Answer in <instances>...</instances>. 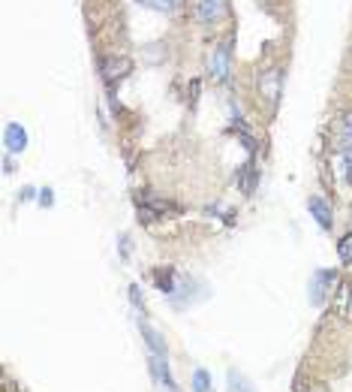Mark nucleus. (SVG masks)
I'll return each instance as SVG.
<instances>
[{
	"label": "nucleus",
	"mask_w": 352,
	"mask_h": 392,
	"mask_svg": "<svg viewBox=\"0 0 352 392\" xmlns=\"http://www.w3.org/2000/svg\"><path fill=\"white\" fill-rule=\"evenodd\" d=\"M259 97L271 106V109H277V103H280V88H283V72L277 67H268L259 72Z\"/></svg>",
	"instance_id": "nucleus-1"
},
{
	"label": "nucleus",
	"mask_w": 352,
	"mask_h": 392,
	"mask_svg": "<svg viewBox=\"0 0 352 392\" xmlns=\"http://www.w3.org/2000/svg\"><path fill=\"white\" fill-rule=\"evenodd\" d=\"M229 63H232V42H220L208 58V72L214 82H229Z\"/></svg>",
	"instance_id": "nucleus-2"
},
{
	"label": "nucleus",
	"mask_w": 352,
	"mask_h": 392,
	"mask_svg": "<svg viewBox=\"0 0 352 392\" xmlns=\"http://www.w3.org/2000/svg\"><path fill=\"white\" fill-rule=\"evenodd\" d=\"M130 70H133V61L126 58V55H105V58L100 61V76L109 82V84H112L115 79L126 76Z\"/></svg>",
	"instance_id": "nucleus-3"
},
{
	"label": "nucleus",
	"mask_w": 352,
	"mask_h": 392,
	"mask_svg": "<svg viewBox=\"0 0 352 392\" xmlns=\"http://www.w3.org/2000/svg\"><path fill=\"white\" fill-rule=\"evenodd\" d=\"M226 0H196V18L202 25H217L220 18H226Z\"/></svg>",
	"instance_id": "nucleus-4"
},
{
	"label": "nucleus",
	"mask_w": 352,
	"mask_h": 392,
	"mask_svg": "<svg viewBox=\"0 0 352 392\" xmlns=\"http://www.w3.org/2000/svg\"><path fill=\"white\" fill-rule=\"evenodd\" d=\"M337 281V272L334 269H319L311 281V302L313 305H322V299L328 296V287Z\"/></svg>",
	"instance_id": "nucleus-5"
},
{
	"label": "nucleus",
	"mask_w": 352,
	"mask_h": 392,
	"mask_svg": "<svg viewBox=\"0 0 352 392\" xmlns=\"http://www.w3.org/2000/svg\"><path fill=\"white\" fill-rule=\"evenodd\" d=\"M307 211H311L313 220H316V224L322 227V229H332L334 215H332V206H328L322 196H311V199H307Z\"/></svg>",
	"instance_id": "nucleus-6"
},
{
	"label": "nucleus",
	"mask_w": 352,
	"mask_h": 392,
	"mask_svg": "<svg viewBox=\"0 0 352 392\" xmlns=\"http://www.w3.org/2000/svg\"><path fill=\"white\" fill-rule=\"evenodd\" d=\"M148 362H151V372H154V377L159 380V384L166 386V392H178V384H175L172 372H169V359L166 356H151Z\"/></svg>",
	"instance_id": "nucleus-7"
},
{
	"label": "nucleus",
	"mask_w": 352,
	"mask_h": 392,
	"mask_svg": "<svg viewBox=\"0 0 352 392\" xmlns=\"http://www.w3.org/2000/svg\"><path fill=\"white\" fill-rule=\"evenodd\" d=\"M4 142H6V151H9V154H21V151L27 148V133H25V127H21V124H9Z\"/></svg>",
	"instance_id": "nucleus-8"
},
{
	"label": "nucleus",
	"mask_w": 352,
	"mask_h": 392,
	"mask_svg": "<svg viewBox=\"0 0 352 392\" xmlns=\"http://www.w3.org/2000/svg\"><path fill=\"white\" fill-rule=\"evenodd\" d=\"M256 182H259V169H256L253 160H247V163L241 166V172L235 175V184L241 187V194H247V196H250L253 190H256Z\"/></svg>",
	"instance_id": "nucleus-9"
},
{
	"label": "nucleus",
	"mask_w": 352,
	"mask_h": 392,
	"mask_svg": "<svg viewBox=\"0 0 352 392\" xmlns=\"http://www.w3.org/2000/svg\"><path fill=\"white\" fill-rule=\"evenodd\" d=\"M138 329H142V338H145V344H148V350H151V356H166V341H163V335H159L154 326L138 323Z\"/></svg>",
	"instance_id": "nucleus-10"
},
{
	"label": "nucleus",
	"mask_w": 352,
	"mask_h": 392,
	"mask_svg": "<svg viewBox=\"0 0 352 392\" xmlns=\"http://www.w3.org/2000/svg\"><path fill=\"white\" fill-rule=\"evenodd\" d=\"M226 384H229V392H256L250 380L244 377L241 372H235V368H229V374H226Z\"/></svg>",
	"instance_id": "nucleus-11"
},
{
	"label": "nucleus",
	"mask_w": 352,
	"mask_h": 392,
	"mask_svg": "<svg viewBox=\"0 0 352 392\" xmlns=\"http://www.w3.org/2000/svg\"><path fill=\"white\" fill-rule=\"evenodd\" d=\"M337 139H340V148H352V112H346L344 118H340Z\"/></svg>",
	"instance_id": "nucleus-12"
},
{
	"label": "nucleus",
	"mask_w": 352,
	"mask_h": 392,
	"mask_svg": "<svg viewBox=\"0 0 352 392\" xmlns=\"http://www.w3.org/2000/svg\"><path fill=\"white\" fill-rule=\"evenodd\" d=\"M337 163H340V175H344V182L352 184V148H340Z\"/></svg>",
	"instance_id": "nucleus-13"
},
{
	"label": "nucleus",
	"mask_w": 352,
	"mask_h": 392,
	"mask_svg": "<svg viewBox=\"0 0 352 392\" xmlns=\"http://www.w3.org/2000/svg\"><path fill=\"white\" fill-rule=\"evenodd\" d=\"M190 389L193 392H211V374L205 372V368H196L193 372V384H190Z\"/></svg>",
	"instance_id": "nucleus-14"
},
{
	"label": "nucleus",
	"mask_w": 352,
	"mask_h": 392,
	"mask_svg": "<svg viewBox=\"0 0 352 392\" xmlns=\"http://www.w3.org/2000/svg\"><path fill=\"white\" fill-rule=\"evenodd\" d=\"M138 4L148 9H157V13H175L178 0H138Z\"/></svg>",
	"instance_id": "nucleus-15"
},
{
	"label": "nucleus",
	"mask_w": 352,
	"mask_h": 392,
	"mask_svg": "<svg viewBox=\"0 0 352 392\" xmlns=\"http://www.w3.org/2000/svg\"><path fill=\"white\" fill-rule=\"evenodd\" d=\"M163 42H151V46H145V58L148 61H151V63H159V61H163L166 55H163Z\"/></svg>",
	"instance_id": "nucleus-16"
},
{
	"label": "nucleus",
	"mask_w": 352,
	"mask_h": 392,
	"mask_svg": "<svg viewBox=\"0 0 352 392\" xmlns=\"http://www.w3.org/2000/svg\"><path fill=\"white\" fill-rule=\"evenodd\" d=\"M337 253H340V260H344V263H349V266H352V232H349V236H346V239L337 245Z\"/></svg>",
	"instance_id": "nucleus-17"
},
{
	"label": "nucleus",
	"mask_w": 352,
	"mask_h": 392,
	"mask_svg": "<svg viewBox=\"0 0 352 392\" xmlns=\"http://www.w3.org/2000/svg\"><path fill=\"white\" fill-rule=\"evenodd\" d=\"M130 299H133V305H136V308H142V305H145V299H142V290H138L136 284L130 287Z\"/></svg>",
	"instance_id": "nucleus-18"
},
{
	"label": "nucleus",
	"mask_w": 352,
	"mask_h": 392,
	"mask_svg": "<svg viewBox=\"0 0 352 392\" xmlns=\"http://www.w3.org/2000/svg\"><path fill=\"white\" fill-rule=\"evenodd\" d=\"M42 206H51V190H42V199H39Z\"/></svg>",
	"instance_id": "nucleus-19"
},
{
	"label": "nucleus",
	"mask_w": 352,
	"mask_h": 392,
	"mask_svg": "<svg viewBox=\"0 0 352 392\" xmlns=\"http://www.w3.org/2000/svg\"><path fill=\"white\" fill-rule=\"evenodd\" d=\"M349 314H352V299H349Z\"/></svg>",
	"instance_id": "nucleus-20"
}]
</instances>
